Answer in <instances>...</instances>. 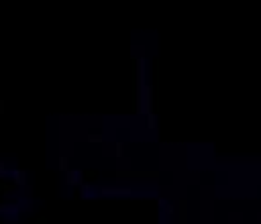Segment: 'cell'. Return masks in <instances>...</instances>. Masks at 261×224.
I'll use <instances>...</instances> for the list:
<instances>
[{"label":"cell","mask_w":261,"mask_h":224,"mask_svg":"<svg viewBox=\"0 0 261 224\" xmlns=\"http://www.w3.org/2000/svg\"><path fill=\"white\" fill-rule=\"evenodd\" d=\"M10 175H12V179H14V185H25V181H27L25 171H21V169H12Z\"/></svg>","instance_id":"3957f363"},{"label":"cell","mask_w":261,"mask_h":224,"mask_svg":"<svg viewBox=\"0 0 261 224\" xmlns=\"http://www.w3.org/2000/svg\"><path fill=\"white\" fill-rule=\"evenodd\" d=\"M68 163H69L68 157H59V169L61 171H68Z\"/></svg>","instance_id":"52a82bcc"},{"label":"cell","mask_w":261,"mask_h":224,"mask_svg":"<svg viewBox=\"0 0 261 224\" xmlns=\"http://www.w3.org/2000/svg\"><path fill=\"white\" fill-rule=\"evenodd\" d=\"M102 194H131V191L129 190H106V188H104Z\"/></svg>","instance_id":"ba28073f"},{"label":"cell","mask_w":261,"mask_h":224,"mask_svg":"<svg viewBox=\"0 0 261 224\" xmlns=\"http://www.w3.org/2000/svg\"><path fill=\"white\" fill-rule=\"evenodd\" d=\"M90 196V190H88V185H84L82 183V198H88Z\"/></svg>","instance_id":"30bf717a"},{"label":"cell","mask_w":261,"mask_h":224,"mask_svg":"<svg viewBox=\"0 0 261 224\" xmlns=\"http://www.w3.org/2000/svg\"><path fill=\"white\" fill-rule=\"evenodd\" d=\"M186 206H188L186 202H182V204H180V216H182V218H180V222H182V224H186V222H188V218H186V214H188Z\"/></svg>","instance_id":"5b68a950"},{"label":"cell","mask_w":261,"mask_h":224,"mask_svg":"<svg viewBox=\"0 0 261 224\" xmlns=\"http://www.w3.org/2000/svg\"><path fill=\"white\" fill-rule=\"evenodd\" d=\"M88 141H90V143H102L104 136H102V134H98V133H94V134H88Z\"/></svg>","instance_id":"8992f818"},{"label":"cell","mask_w":261,"mask_h":224,"mask_svg":"<svg viewBox=\"0 0 261 224\" xmlns=\"http://www.w3.org/2000/svg\"><path fill=\"white\" fill-rule=\"evenodd\" d=\"M143 78H145V59H139L137 61V86L143 88Z\"/></svg>","instance_id":"7a4b0ae2"},{"label":"cell","mask_w":261,"mask_h":224,"mask_svg":"<svg viewBox=\"0 0 261 224\" xmlns=\"http://www.w3.org/2000/svg\"><path fill=\"white\" fill-rule=\"evenodd\" d=\"M147 126H149V128H153V126H155V116H153V114H149V122H147Z\"/></svg>","instance_id":"8fae6325"},{"label":"cell","mask_w":261,"mask_h":224,"mask_svg":"<svg viewBox=\"0 0 261 224\" xmlns=\"http://www.w3.org/2000/svg\"><path fill=\"white\" fill-rule=\"evenodd\" d=\"M114 149H116V153H114V155H116V157H123V151H125V149H123V145H120V143H116V145H114Z\"/></svg>","instance_id":"9c48e42d"},{"label":"cell","mask_w":261,"mask_h":224,"mask_svg":"<svg viewBox=\"0 0 261 224\" xmlns=\"http://www.w3.org/2000/svg\"><path fill=\"white\" fill-rule=\"evenodd\" d=\"M165 212H170V214H173V212H175V208H173V204H170V206H165Z\"/></svg>","instance_id":"4fadbf2b"},{"label":"cell","mask_w":261,"mask_h":224,"mask_svg":"<svg viewBox=\"0 0 261 224\" xmlns=\"http://www.w3.org/2000/svg\"><path fill=\"white\" fill-rule=\"evenodd\" d=\"M68 183L69 185H82V173L80 171H68Z\"/></svg>","instance_id":"277c9868"},{"label":"cell","mask_w":261,"mask_h":224,"mask_svg":"<svg viewBox=\"0 0 261 224\" xmlns=\"http://www.w3.org/2000/svg\"><path fill=\"white\" fill-rule=\"evenodd\" d=\"M0 190H2V185H0Z\"/></svg>","instance_id":"5bb4252c"},{"label":"cell","mask_w":261,"mask_h":224,"mask_svg":"<svg viewBox=\"0 0 261 224\" xmlns=\"http://www.w3.org/2000/svg\"><path fill=\"white\" fill-rule=\"evenodd\" d=\"M137 112L139 114H145V112L151 110V104H153V90L149 86H143L139 88V98H137Z\"/></svg>","instance_id":"6da1fadb"},{"label":"cell","mask_w":261,"mask_h":224,"mask_svg":"<svg viewBox=\"0 0 261 224\" xmlns=\"http://www.w3.org/2000/svg\"><path fill=\"white\" fill-rule=\"evenodd\" d=\"M6 173H8V169H4V163H0V179L4 177Z\"/></svg>","instance_id":"7c38bea8"}]
</instances>
